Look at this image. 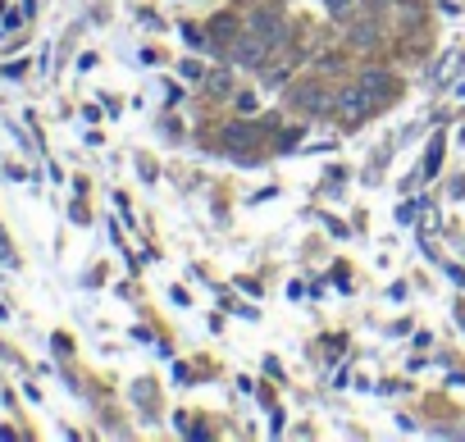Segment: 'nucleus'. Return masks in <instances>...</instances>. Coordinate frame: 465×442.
<instances>
[{"label": "nucleus", "mask_w": 465, "mask_h": 442, "mask_svg": "<svg viewBox=\"0 0 465 442\" xmlns=\"http://www.w3.org/2000/svg\"><path fill=\"white\" fill-rule=\"evenodd\" d=\"M292 105H297V110H306V114H324V110H334L338 101H328L319 83H306V87H297V92H292Z\"/></svg>", "instance_id": "obj_4"}, {"label": "nucleus", "mask_w": 465, "mask_h": 442, "mask_svg": "<svg viewBox=\"0 0 465 442\" xmlns=\"http://www.w3.org/2000/svg\"><path fill=\"white\" fill-rule=\"evenodd\" d=\"M328 5H334V10H343V5H352V0H328Z\"/></svg>", "instance_id": "obj_10"}, {"label": "nucleus", "mask_w": 465, "mask_h": 442, "mask_svg": "<svg viewBox=\"0 0 465 442\" xmlns=\"http://www.w3.org/2000/svg\"><path fill=\"white\" fill-rule=\"evenodd\" d=\"M274 50H279V46H270V41L255 37V32H242L237 41H228V59H233L237 68H264Z\"/></svg>", "instance_id": "obj_1"}, {"label": "nucleus", "mask_w": 465, "mask_h": 442, "mask_svg": "<svg viewBox=\"0 0 465 442\" xmlns=\"http://www.w3.org/2000/svg\"><path fill=\"white\" fill-rule=\"evenodd\" d=\"M242 32H255V37H264L270 46H283V41H288V23H283L279 14H246V19H242Z\"/></svg>", "instance_id": "obj_3"}, {"label": "nucleus", "mask_w": 465, "mask_h": 442, "mask_svg": "<svg viewBox=\"0 0 465 442\" xmlns=\"http://www.w3.org/2000/svg\"><path fill=\"white\" fill-rule=\"evenodd\" d=\"M374 105H379V101L356 83V87H347V92L338 96V105H334V110H338V119H343V123H361L365 114H374Z\"/></svg>", "instance_id": "obj_2"}, {"label": "nucleus", "mask_w": 465, "mask_h": 442, "mask_svg": "<svg viewBox=\"0 0 465 442\" xmlns=\"http://www.w3.org/2000/svg\"><path fill=\"white\" fill-rule=\"evenodd\" d=\"M456 64H461V55H456V50H452V55H447V59H443V68H438V73H434V83H443V78H452V68H456Z\"/></svg>", "instance_id": "obj_8"}, {"label": "nucleus", "mask_w": 465, "mask_h": 442, "mask_svg": "<svg viewBox=\"0 0 465 442\" xmlns=\"http://www.w3.org/2000/svg\"><path fill=\"white\" fill-rule=\"evenodd\" d=\"M361 87H365L374 101H383V96L392 92V73H388V68H361Z\"/></svg>", "instance_id": "obj_5"}, {"label": "nucleus", "mask_w": 465, "mask_h": 442, "mask_svg": "<svg viewBox=\"0 0 465 442\" xmlns=\"http://www.w3.org/2000/svg\"><path fill=\"white\" fill-rule=\"evenodd\" d=\"M210 92H228V73H210Z\"/></svg>", "instance_id": "obj_9"}, {"label": "nucleus", "mask_w": 465, "mask_h": 442, "mask_svg": "<svg viewBox=\"0 0 465 442\" xmlns=\"http://www.w3.org/2000/svg\"><path fill=\"white\" fill-rule=\"evenodd\" d=\"M438 165H443V137H434V141H429V156H425V174H438Z\"/></svg>", "instance_id": "obj_7"}, {"label": "nucleus", "mask_w": 465, "mask_h": 442, "mask_svg": "<svg viewBox=\"0 0 465 442\" xmlns=\"http://www.w3.org/2000/svg\"><path fill=\"white\" fill-rule=\"evenodd\" d=\"M255 137H260V132H255L251 123H228V132H224V146H228L233 156H242L246 146H255Z\"/></svg>", "instance_id": "obj_6"}]
</instances>
